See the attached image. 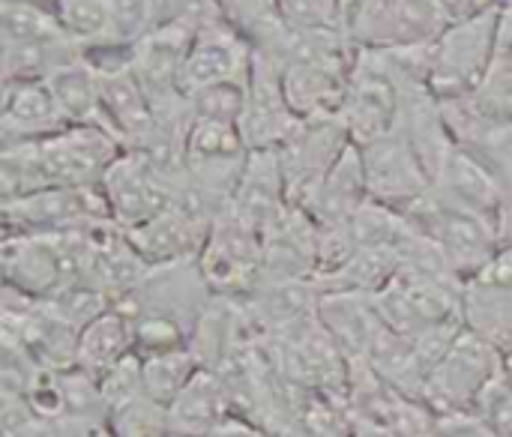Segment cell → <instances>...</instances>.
Masks as SVG:
<instances>
[{"label": "cell", "mask_w": 512, "mask_h": 437, "mask_svg": "<svg viewBox=\"0 0 512 437\" xmlns=\"http://www.w3.org/2000/svg\"><path fill=\"white\" fill-rule=\"evenodd\" d=\"M498 21L501 3L486 6L477 15L453 21L432 45L429 87L441 102L474 96L498 63Z\"/></svg>", "instance_id": "1"}, {"label": "cell", "mask_w": 512, "mask_h": 437, "mask_svg": "<svg viewBox=\"0 0 512 437\" xmlns=\"http://www.w3.org/2000/svg\"><path fill=\"white\" fill-rule=\"evenodd\" d=\"M501 381L504 351L465 327L435 363L426 387V405L435 414H477L483 399Z\"/></svg>", "instance_id": "2"}, {"label": "cell", "mask_w": 512, "mask_h": 437, "mask_svg": "<svg viewBox=\"0 0 512 437\" xmlns=\"http://www.w3.org/2000/svg\"><path fill=\"white\" fill-rule=\"evenodd\" d=\"M408 219L444 252L447 264L462 282L480 273L507 246V237L498 222L453 207L435 192H429L417 207H411Z\"/></svg>", "instance_id": "3"}, {"label": "cell", "mask_w": 512, "mask_h": 437, "mask_svg": "<svg viewBox=\"0 0 512 437\" xmlns=\"http://www.w3.org/2000/svg\"><path fill=\"white\" fill-rule=\"evenodd\" d=\"M456 18L441 0H363L345 12L354 48L432 45Z\"/></svg>", "instance_id": "4"}, {"label": "cell", "mask_w": 512, "mask_h": 437, "mask_svg": "<svg viewBox=\"0 0 512 437\" xmlns=\"http://www.w3.org/2000/svg\"><path fill=\"white\" fill-rule=\"evenodd\" d=\"M180 177L183 168H168L147 153L123 150L99 183L111 222L123 231L150 222L174 201Z\"/></svg>", "instance_id": "5"}, {"label": "cell", "mask_w": 512, "mask_h": 437, "mask_svg": "<svg viewBox=\"0 0 512 437\" xmlns=\"http://www.w3.org/2000/svg\"><path fill=\"white\" fill-rule=\"evenodd\" d=\"M198 267L216 297L246 300L264 282V234L225 210L210 225Z\"/></svg>", "instance_id": "6"}, {"label": "cell", "mask_w": 512, "mask_h": 437, "mask_svg": "<svg viewBox=\"0 0 512 437\" xmlns=\"http://www.w3.org/2000/svg\"><path fill=\"white\" fill-rule=\"evenodd\" d=\"M36 144L45 186H99L123 144L99 123H72Z\"/></svg>", "instance_id": "7"}, {"label": "cell", "mask_w": 512, "mask_h": 437, "mask_svg": "<svg viewBox=\"0 0 512 437\" xmlns=\"http://www.w3.org/2000/svg\"><path fill=\"white\" fill-rule=\"evenodd\" d=\"M6 234H63L111 222L99 186H48L3 201Z\"/></svg>", "instance_id": "8"}, {"label": "cell", "mask_w": 512, "mask_h": 437, "mask_svg": "<svg viewBox=\"0 0 512 437\" xmlns=\"http://www.w3.org/2000/svg\"><path fill=\"white\" fill-rule=\"evenodd\" d=\"M351 132L339 114L333 117H306L297 123L291 138L276 150L285 174V189L291 204H303L315 186L333 171L342 153L351 147Z\"/></svg>", "instance_id": "9"}, {"label": "cell", "mask_w": 512, "mask_h": 437, "mask_svg": "<svg viewBox=\"0 0 512 437\" xmlns=\"http://www.w3.org/2000/svg\"><path fill=\"white\" fill-rule=\"evenodd\" d=\"M402 111V90L381 63V57L369 48H357L348 93L339 117L345 120L351 141L357 147L387 135L396 129Z\"/></svg>", "instance_id": "10"}, {"label": "cell", "mask_w": 512, "mask_h": 437, "mask_svg": "<svg viewBox=\"0 0 512 437\" xmlns=\"http://www.w3.org/2000/svg\"><path fill=\"white\" fill-rule=\"evenodd\" d=\"M360 153H363L372 201L408 213L432 192V174L399 126L363 144Z\"/></svg>", "instance_id": "11"}, {"label": "cell", "mask_w": 512, "mask_h": 437, "mask_svg": "<svg viewBox=\"0 0 512 437\" xmlns=\"http://www.w3.org/2000/svg\"><path fill=\"white\" fill-rule=\"evenodd\" d=\"M303 117L291 108L285 87H282V69L261 51H255V63L246 81V99L243 114L237 120V129L249 150H279L291 132L297 129Z\"/></svg>", "instance_id": "12"}, {"label": "cell", "mask_w": 512, "mask_h": 437, "mask_svg": "<svg viewBox=\"0 0 512 437\" xmlns=\"http://www.w3.org/2000/svg\"><path fill=\"white\" fill-rule=\"evenodd\" d=\"M255 63V45L231 24L198 33L189 45L180 87L186 96L213 84H246Z\"/></svg>", "instance_id": "13"}, {"label": "cell", "mask_w": 512, "mask_h": 437, "mask_svg": "<svg viewBox=\"0 0 512 437\" xmlns=\"http://www.w3.org/2000/svg\"><path fill=\"white\" fill-rule=\"evenodd\" d=\"M210 225L213 219L201 216L189 204L171 201L159 216L126 231V237L150 267H168V264L198 261Z\"/></svg>", "instance_id": "14"}, {"label": "cell", "mask_w": 512, "mask_h": 437, "mask_svg": "<svg viewBox=\"0 0 512 437\" xmlns=\"http://www.w3.org/2000/svg\"><path fill=\"white\" fill-rule=\"evenodd\" d=\"M432 192L444 198L453 207L471 210L477 216H486L501 225L504 231V189L495 177V171L486 165L480 153H474L465 144H456L444 165L438 168L432 180Z\"/></svg>", "instance_id": "15"}, {"label": "cell", "mask_w": 512, "mask_h": 437, "mask_svg": "<svg viewBox=\"0 0 512 437\" xmlns=\"http://www.w3.org/2000/svg\"><path fill=\"white\" fill-rule=\"evenodd\" d=\"M66 126L69 120L54 90L48 87V81H6L3 84V111H0L3 144L45 141Z\"/></svg>", "instance_id": "16"}, {"label": "cell", "mask_w": 512, "mask_h": 437, "mask_svg": "<svg viewBox=\"0 0 512 437\" xmlns=\"http://www.w3.org/2000/svg\"><path fill=\"white\" fill-rule=\"evenodd\" d=\"M318 321L348 360H366L387 333L375 297L354 291H321Z\"/></svg>", "instance_id": "17"}, {"label": "cell", "mask_w": 512, "mask_h": 437, "mask_svg": "<svg viewBox=\"0 0 512 437\" xmlns=\"http://www.w3.org/2000/svg\"><path fill=\"white\" fill-rule=\"evenodd\" d=\"M288 204L291 201H288L279 153L276 150H249V159L237 180L228 213H234L237 219H243L246 225H252L255 231L264 234L282 216V210Z\"/></svg>", "instance_id": "18"}, {"label": "cell", "mask_w": 512, "mask_h": 437, "mask_svg": "<svg viewBox=\"0 0 512 437\" xmlns=\"http://www.w3.org/2000/svg\"><path fill=\"white\" fill-rule=\"evenodd\" d=\"M372 201L369 195V180H366V165L363 153L357 144H351L342 159L333 165V171L315 186V192L300 204L321 228L330 225H345L351 222L360 207Z\"/></svg>", "instance_id": "19"}, {"label": "cell", "mask_w": 512, "mask_h": 437, "mask_svg": "<svg viewBox=\"0 0 512 437\" xmlns=\"http://www.w3.org/2000/svg\"><path fill=\"white\" fill-rule=\"evenodd\" d=\"M234 414L228 387L216 369H201L168 405V429L180 437H210Z\"/></svg>", "instance_id": "20"}, {"label": "cell", "mask_w": 512, "mask_h": 437, "mask_svg": "<svg viewBox=\"0 0 512 437\" xmlns=\"http://www.w3.org/2000/svg\"><path fill=\"white\" fill-rule=\"evenodd\" d=\"M54 15L66 36L90 57H108L129 51L120 33L114 0H57Z\"/></svg>", "instance_id": "21"}, {"label": "cell", "mask_w": 512, "mask_h": 437, "mask_svg": "<svg viewBox=\"0 0 512 437\" xmlns=\"http://www.w3.org/2000/svg\"><path fill=\"white\" fill-rule=\"evenodd\" d=\"M135 354V330L123 309L111 306L78 333V369L93 378Z\"/></svg>", "instance_id": "22"}, {"label": "cell", "mask_w": 512, "mask_h": 437, "mask_svg": "<svg viewBox=\"0 0 512 437\" xmlns=\"http://www.w3.org/2000/svg\"><path fill=\"white\" fill-rule=\"evenodd\" d=\"M0 36H3V48L12 51H45V48L75 45L60 27L51 6L30 3V0H3Z\"/></svg>", "instance_id": "23"}, {"label": "cell", "mask_w": 512, "mask_h": 437, "mask_svg": "<svg viewBox=\"0 0 512 437\" xmlns=\"http://www.w3.org/2000/svg\"><path fill=\"white\" fill-rule=\"evenodd\" d=\"M48 87L54 90L69 126L99 123V69L90 57H78L75 63L57 69L48 78Z\"/></svg>", "instance_id": "24"}, {"label": "cell", "mask_w": 512, "mask_h": 437, "mask_svg": "<svg viewBox=\"0 0 512 437\" xmlns=\"http://www.w3.org/2000/svg\"><path fill=\"white\" fill-rule=\"evenodd\" d=\"M141 369H144V393L168 408L204 366L198 354L189 345H183V348L141 357Z\"/></svg>", "instance_id": "25"}, {"label": "cell", "mask_w": 512, "mask_h": 437, "mask_svg": "<svg viewBox=\"0 0 512 437\" xmlns=\"http://www.w3.org/2000/svg\"><path fill=\"white\" fill-rule=\"evenodd\" d=\"M111 437H171L168 429V408L150 399L147 393L117 405L105 417Z\"/></svg>", "instance_id": "26"}, {"label": "cell", "mask_w": 512, "mask_h": 437, "mask_svg": "<svg viewBox=\"0 0 512 437\" xmlns=\"http://www.w3.org/2000/svg\"><path fill=\"white\" fill-rule=\"evenodd\" d=\"M228 24L240 30L255 48L264 45L285 21L279 18L276 0H219Z\"/></svg>", "instance_id": "27"}, {"label": "cell", "mask_w": 512, "mask_h": 437, "mask_svg": "<svg viewBox=\"0 0 512 437\" xmlns=\"http://www.w3.org/2000/svg\"><path fill=\"white\" fill-rule=\"evenodd\" d=\"M279 18L297 30H345L342 0H276Z\"/></svg>", "instance_id": "28"}, {"label": "cell", "mask_w": 512, "mask_h": 437, "mask_svg": "<svg viewBox=\"0 0 512 437\" xmlns=\"http://www.w3.org/2000/svg\"><path fill=\"white\" fill-rule=\"evenodd\" d=\"M162 24L180 27L189 36H198L210 27L228 24L219 0H162Z\"/></svg>", "instance_id": "29"}, {"label": "cell", "mask_w": 512, "mask_h": 437, "mask_svg": "<svg viewBox=\"0 0 512 437\" xmlns=\"http://www.w3.org/2000/svg\"><path fill=\"white\" fill-rule=\"evenodd\" d=\"M243 99H246V84H213L192 93L189 105H192V117L237 123L243 114Z\"/></svg>", "instance_id": "30"}, {"label": "cell", "mask_w": 512, "mask_h": 437, "mask_svg": "<svg viewBox=\"0 0 512 437\" xmlns=\"http://www.w3.org/2000/svg\"><path fill=\"white\" fill-rule=\"evenodd\" d=\"M474 99L498 117H512V57H498L489 81L474 93Z\"/></svg>", "instance_id": "31"}, {"label": "cell", "mask_w": 512, "mask_h": 437, "mask_svg": "<svg viewBox=\"0 0 512 437\" xmlns=\"http://www.w3.org/2000/svg\"><path fill=\"white\" fill-rule=\"evenodd\" d=\"M435 437H501L483 414H438Z\"/></svg>", "instance_id": "32"}, {"label": "cell", "mask_w": 512, "mask_h": 437, "mask_svg": "<svg viewBox=\"0 0 512 437\" xmlns=\"http://www.w3.org/2000/svg\"><path fill=\"white\" fill-rule=\"evenodd\" d=\"M477 414H483L495 429H498V435L501 437H512V387L507 381H501L486 399H483V405H480V411Z\"/></svg>", "instance_id": "33"}, {"label": "cell", "mask_w": 512, "mask_h": 437, "mask_svg": "<svg viewBox=\"0 0 512 437\" xmlns=\"http://www.w3.org/2000/svg\"><path fill=\"white\" fill-rule=\"evenodd\" d=\"M36 437H111L108 423L96 417H60L42 426Z\"/></svg>", "instance_id": "34"}, {"label": "cell", "mask_w": 512, "mask_h": 437, "mask_svg": "<svg viewBox=\"0 0 512 437\" xmlns=\"http://www.w3.org/2000/svg\"><path fill=\"white\" fill-rule=\"evenodd\" d=\"M351 437H387V435H384V432H378V429H372V426H357Z\"/></svg>", "instance_id": "35"}, {"label": "cell", "mask_w": 512, "mask_h": 437, "mask_svg": "<svg viewBox=\"0 0 512 437\" xmlns=\"http://www.w3.org/2000/svg\"><path fill=\"white\" fill-rule=\"evenodd\" d=\"M504 381L512 387V348L504 351Z\"/></svg>", "instance_id": "36"}, {"label": "cell", "mask_w": 512, "mask_h": 437, "mask_svg": "<svg viewBox=\"0 0 512 437\" xmlns=\"http://www.w3.org/2000/svg\"><path fill=\"white\" fill-rule=\"evenodd\" d=\"M30 3H42V6H51V9H54V3H57V0H30Z\"/></svg>", "instance_id": "37"}, {"label": "cell", "mask_w": 512, "mask_h": 437, "mask_svg": "<svg viewBox=\"0 0 512 437\" xmlns=\"http://www.w3.org/2000/svg\"><path fill=\"white\" fill-rule=\"evenodd\" d=\"M507 243H512V234H510V237H507Z\"/></svg>", "instance_id": "38"}, {"label": "cell", "mask_w": 512, "mask_h": 437, "mask_svg": "<svg viewBox=\"0 0 512 437\" xmlns=\"http://www.w3.org/2000/svg\"><path fill=\"white\" fill-rule=\"evenodd\" d=\"M171 437H180V435H171Z\"/></svg>", "instance_id": "39"}]
</instances>
